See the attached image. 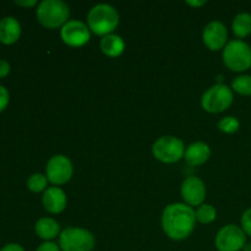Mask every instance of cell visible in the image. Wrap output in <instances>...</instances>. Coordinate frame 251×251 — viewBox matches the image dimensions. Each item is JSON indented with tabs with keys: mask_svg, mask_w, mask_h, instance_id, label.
Wrapping results in <instances>:
<instances>
[{
	"mask_svg": "<svg viewBox=\"0 0 251 251\" xmlns=\"http://www.w3.org/2000/svg\"><path fill=\"white\" fill-rule=\"evenodd\" d=\"M211 156V150L207 144L205 142H194V144L189 145L185 150V158L186 163L189 166H201L205 162L208 161Z\"/></svg>",
	"mask_w": 251,
	"mask_h": 251,
	"instance_id": "cell-15",
	"label": "cell"
},
{
	"mask_svg": "<svg viewBox=\"0 0 251 251\" xmlns=\"http://www.w3.org/2000/svg\"><path fill=\"white\" fill-rule=\"evenodd\" d=\"M91 38L87 25L78 20L68 21L61 27V39L70 47H82Z\"/></svg>",
	"mask_w": 251,
	"mask_h": 251,
	"instance_id": "cell-10",
	"label": "cell"
},
{
	"mask_svg": "<svg viewBox=\"0 0 251 251\" xmlns=\"http://www.w3.org/2000/svg\"><path fill=\"white\" fill-rule=\"evenodd\" d=\"M205 46L211 50H220L227 46V27L220 21H212L205 27L202 33Z\"/></svg>",
	"mask_w": 251,
	"mask_h": 251,
	"instance_id": "cell-12",
	"label": "cell"
},
{
	"mask_svg": "<svg viewBox=\"0 0 251 251\" xmlns=\"http://www.w3.org/2000/svg\"><path fill=\"white\" fill-rule=\"evenodd\" d=\"M0 251H25L24 248L20 244H16V243H10V244H6L5 247H2Z\"/></svg>",
	"mask_w": 251,
	"mask_h": 251,
	"instance_id": "cell-27",
	"label": "cell"
},
{
	"mask_svg": "<svg viewBox=\"0 0 251 251\" xmlns=\"http://www.w3.org/2000/svg\"><path fill=\"white\" fill-rule=\"evenodd\" d=\"M47 183H48V178L41 173L32 174L27 180V188L32 191V193H41V191L46 190Z\"/></svg>",
	"mask_w": 251,
	"mask_h": 251,
	"instance_id": "cell-21",
	"label": "cell"
},
{
	"mask_svg": "<svg viewBox=\"0 0 251 251\" xmlns=\"http://www.w3.org/2000/svg\"><path fill=\"white\" fill-rule=\"evenodd\" d=\"M196 223V212L185 203H171L162 215V228L173 240H184L193 233Z\"/></svg>",
	"mask_w": 251,
	"mask_h": 251,
	"instance_id": "cell-1",
	"label": "cell"
},
{
	"mask_svg": "<svg viewBox=\"0 0 251 251\" xmlns=\"http://www.w3.org/2000/svg\"><path fill=\"white\" fill-rule=\"evenodd\" d=\"M42 202H43L44 208L48 212L56 215V213H60L65 210L66 195L60 188H58V186H51V188H48L44 191Z\"/></svg>",
	"mask_w": 251,
	"mask_h": 251,
	"instance_id": "cell-13",
	"label": "cell"
},
{
	"mask_svg": "<svg viewBox=\"0 0 251 251\" xmlns=\"http://www.w3.org/2000/svg\"><path fill=\"white\" fill-rule=\"evenodd\" d=\"M100 49L103 53L110 58H117L122 55L125 49V43L123 38L118 34L110 33L108 36H104L100 41Z\"/></svg>",
	"mask_w": 251,
	"mask_h": 251,
	"instance_id": "cell-17",
	"label": "cell"
},
{
	"mask_svg": "<svg viewBox=\"0 0 251 251\" xmlns=\"http://www.w3.org/2000/svg\"><path fill=\"white\" fill-rule=\"evenodd\" d=\"M247 244V234L242 227L228 225L216 235L215 245L218 251H240Z\"/></svg>",
	"mask_w": 251,
	"mask_h": 251,
	"instance_id": "cell-8",
	"label": "cell"
},
{
	"mask_svg": "<svg viewBox=\"0 0 251 251\" xmlns=\"http://www.w3.org/2000/svg\"><path fill=\"white\" fill-rule=\"evenodd\" d=\"M216 217H217V211L212 205L202 203L196 210V221L202 225H210L216 220Z\"/></svg>",
	"mask_w": 251,
	"mask_h": 251,
	"instance_id": "cell-19",
	"label": "cell"
},
{
	"mask_svg": "<svg viewBox=\"0 0 251 251\" xmlns=\"http://www.w3.org/2000/svg\"><path fill=\"white\" fill-rule=\"evenodd\" d=\"M232 90L242 96H251V75H239L232 81Z\"/></svg>",
	"mask_w": 251,
	"mask_h": 251,
	"instance_id": "cell-20",
	"label": "cell"
},
{
	"mask_svg": "<svg viewBox=\"0 0 251 251\" xmlns=\"http://www.w3.org/2000/svg\"><path fill=\"white\" fill-rule=\"evenodd\" d=\"M152 153L163 163H176L185 154V146L178 137L162 136L152 146Z\"/></svg>",
	"mask_w": 251,
	"mask_h": 251,
	"instance_id": "cell-7",
	"label": "cell"
},
{
	"mask_svg": "<svg viewBox=\"0 0 251 251\" xmlns=\"http://www.w3.org/2000/svg\"><path fill=\"white\" fill-rule=\"evenodd\" d=\"M36 251H61L59 244H55L53 242H44L37 248Z\"/></svg>",
	"mask_w": 251,
	"mask_h": 251,
	"instance_id": "cell-25",
	"label": "cell"
},
{
	"mask_svg": "<svg viewBox=\"0 0 251 251\" xmlns=\"http://www.w3.org/2000/svg\"><path fill=\"white\" fill-rule=\"evenodd\" d=\"M181 196L189 206H201L206 198L205 183L198 176H188L181 184Z\"/></svg>",
	"mask_w": 251,
	"mask_h": 251,
	"instance_id": "cell-11",
	"label": "cell"
},
{
	"mask_svg": "<svg viewBox=\"0 0 251 251\" xmlns=\"http://www.w3.org/2000/svg\"><path fill=\"white\" fill-rule=\"evenodd\" d=\"M10 102V93L2 85H0V113L6 109Z\"/></svg>",
	"mask_w": 251,
	"mask_h": 251,
	"instance_id": "cell-24",
	"label": "cell"
},
{
	"mask_svg": "<svg viewBox=\"0 0 251 251\" xmlns=\"http://www.w3.org/2000/svg\"><path fill=\"white\" fill-rule=\"evenodd\" d=\"M240 123L235 117H226L218 122V129L226 134H234L239 130Z\"/></svg>",
	"mask_w": 251,
	"mask_h": 251,
	"instance_id": "cell-22",
	"label": "cell"
},
{
	"mask_svg": "<svg viewBox=\"0 0 251 251\" xmlns=\"http://www.w3.org/2000/svg\"><path fill=\"white\" fill-rule=\"evenodd\" d=\"M15 4L22 7H33L37 5L36 0H15Z\"/></svg>",
	"mask_w": 251,
	"mask_h": 251,
	"instance_id": "cell-28",
	"label": "cell"
},
{
	"mask_svg": "<svg viewBox=\"0 0 251 251\" xmlns=\"http://www.w3.org/2000/svg\"><path fill=\"white\" fill-rule=\"evenodd\" d=\"M233 33L238 38H245L251 33V14L240 12L234 17L232 24Z\"/></svg>",
	"mask_w": 251,
	"mask_h": 251,
	"instance_id": "cell-18",
	"label": "cell"
},
{
	"mask_svg": "<svg viewBox=\"0 0 251 251\" xmlns=\"http://www.w3.org/2000/svg\"><path fill=\"white\" fill-rule=\"evenodd\" d=\"M244 251H251V243L250 244H245L244 249H243Z\"/></svg>",
	"mask_w": 251,
	"mask_h": 251,
	"instance_id": "cell-30",
	"label": "cell"
},
{
	"mask_svg": "<svg viewBox=\"0 0 251 251\" xmlns=\"http://www.w3.org/2000/svg\"><path fill=\"white\" fill-rule=\"evenodd\" d=\"M34 232L38 235V238L46 240V242H49V240L60 235V227H59V223L55 220L44 217L37 221L36 226H34Z\"/></svg>",
	"mask_w": 251,
	"mask_h": 251,
	"instance_id": "cell-16",
	"label": "cell"
},
{
	"mask_svg": "<svg viewBox=\"0 0 251 251\" xmlns=\"http://www.w3.org/2000/svg\"><path fill=\"white\" fill-rule=\"evenodd\" d=\"M189 5H191V6H195V7H199V6H202V5L206 4L205 0H202V1H186Z\"/></svg>",
	"mask_w": 251,
	"mask_h": 251,
	"instance_id": "cell-29",
	"label": "cell"
},
{
	"mask_svg": "<svg viewBox=\"0 0 251 251\" xmlns=\"http://www.w3.org/2000/svg\"><path fill=\"white\" fill-rule=\"evenodd\" d=\"M119 25V14L109 4H97L87 15V26L90 31L98 36H108Z\"/></svg>",
	"mask_w": 251,
	"mask_h": 251,
	"instance_id": "cell-2",
	"label": "cell"
},
{
	"mask_svg": "<svg viewBox=\"0 0 251 251\" xmlns=\"http://www.w3.org/2000/svg\"><path fill=\"white\" fill-rule=\"evenodd\" d=\"M47 178L54 185H63L68 183L74 173V167L70 159L63 154H55L47 163Z\"/></svg>",
	"mask_w": 251,
	"mask_h": 251,
	"instance_id": "cell-9",
	"label": "cell"
},
{
	"mask_svg": "<svg viewBox=\"0 0 251 251\" xmlns=\"http://www.w3.org/2000/svg\"><path fill=\"white\" fill-rule=\"evenodd\" d=\"M223 61L232 71L243 73L251 68V47L242 39H234L223 49Z\"/></svg>",
	"mask_w": 251,
	"mask_h": 251,
	"instance_id": "cell-4",
	"label": "cell"
},
{
	"mask_svg": "<svg viewBox=\"0 0 251 251\" xmlns=\"http://www.w3.org/2000/svg\"><path fill=\"white\" fill-rule=\"evenodd\" d=\"M69 6L61 0H43L37 7V19L47 28H58L68 22Z\"/></svg>",
	"mask_w": 251,
	"mask_h": 251,
	"instance_id": "cell-3",
	"label": "cell"
},
{
	"mask_svg": "<svg viewBox=\"0 0 251 251\" xmlns=\"http://www.w3.org/2000/svg\"><path fill=\"white\" fill-rule=\"evenodd\" d=\"M233 90L225 83H217L208 88L201 98V105L208 113H222L232 105Z\"/></svg>",
	"mask_w": 251,
	"mask_h": 251,
	"instance_id": "cell-6",
	"label": "cell"
},
{
	"mask_svg": "<svg viewBox=\"0 0 251 251\" xmlns=\"http://www.w3.org/2000/svg\"><path fill=\"white\" fill-rule=\"evenodd\" d=\"M240 223H242L243 232L247 235H249V237H251V208H248V210L243 213Z\"/></svg>",
	"mask_w": 251,
	"mask_h": 251,
	"instance_id": "cell-23",
	"label": "cell"
},
{
	"mask_svg": "<svg viewBox=\"0 0 251 251\" xmlns=\"http://www.w3.org/2000/svg\"><path fill=\"white\" fill-rule=\"evenodd\" d=\"M10 70H11V66L4 59H0V78L6 77L10 74Z\"/></svg>",
	"mask_w": 251,
	"mask_h": 251,
	"instance_id": "cell-26",
	"label": "cell"
},
{
	"mask_svg": "<svg viewBox=\"0 0 251 251\" xmlns=\"http://www.w3.org/2000/svg\"><path fill=\"white\" fill-rule=\"evenodd\" d=\"M95 244L96 240L92 233L83 228H66L59 235L61 251H92Z\"/></svg>",
	"mask_w": 251,
	"mask_h": 251,
	"instance_id": "cell-5",
	"label": "cell"
},
{
	"mask_svg": "<svg viewBox=\"0 0 251 251\" xmlns=\"http://www.w3.org/2000/svg\"><path fill=\"white\" fill-rule=\"evenodd\" d=\"M21 36V25L15 17L6 16L0 20V43L10 46L19 41Z\"/></svg>",
	"mask_w": 251,
	"mask_h": 251,
	"instance_id": "cell-14",
	"label": "cell"
}]
</instances>
